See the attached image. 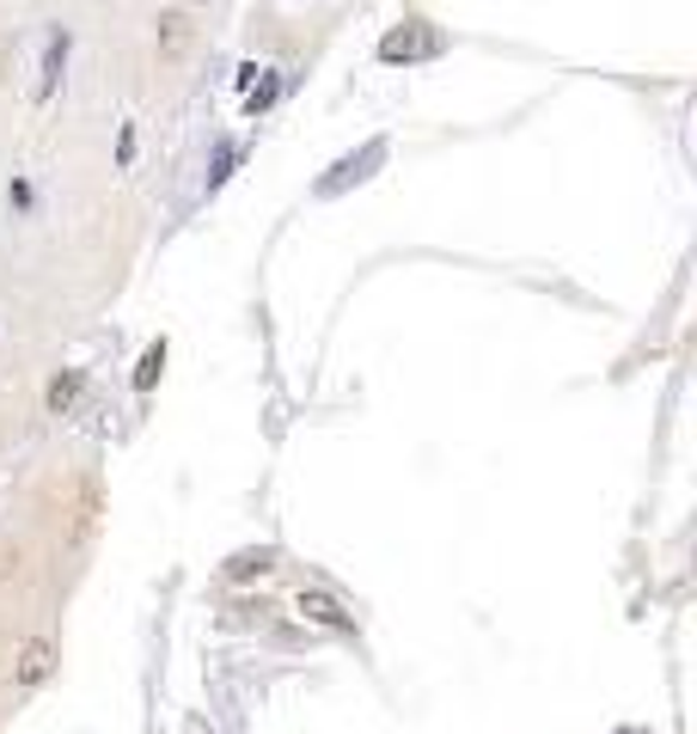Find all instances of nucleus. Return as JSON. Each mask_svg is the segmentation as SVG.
<instances>
[{"instance_id":"2","label":"nucleus","mask_w":697,"mask_h":734,"mask_svg":"<svg viewBox=\"0 0 697 734\" xmlns=\"http://www.w3.org/2000/svg\"><path fill=\"white\" fill-rule=\"evenodd\" d=\"M441 49V37L429 32V25H404V32H392L386 44H380V56L386 62H417V56H434Z\"/></svg>"},{"instance_id":"3","label":"nucleus","mask_w":697,"mask_h":734,"mask_svg":"<svg viewBox=\"0 0 697 734\" xmlns=\"http://www.w3.org/2000/svg\"><path fill=\"white\" fill-rule=\"evenodd\" d=\"M62 62H68V32H56L49 37V49H44V86H37V93H56V74H62Z\"/></svg>"},{"instance_id":"1","label":"nucleus","mask_w":697,"mask_h":734,"mask_svg":"<svg viewBox=\"0 0 697 734\" xmlns=\"http://www.w3.org/2000/svg\"><path fill=\"white\" fill-rule=\"evenodd\" d=\"M380 159H386V141H368V147H361V154H349L337 166V172L325 178V184H319V196H337V190H349V184H361V178L373 172V166H380Z\"/></svg>"},{"instance_id":"4","label":"nucleus","mask_w":697,"mask_h":734,"mask_svg":"<svg viewBox=\"0 0 697 734\" xmlns=\"http://www.w3.org/2000/svg\"><path fill=\"white\" fill-rule=\"evenodd\" d=\"M178 44H184V19L171 13V19H166V49H178Z\"/></svg>"}]
</instances>
